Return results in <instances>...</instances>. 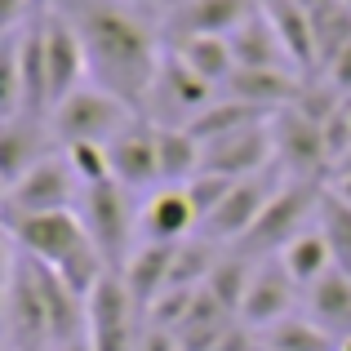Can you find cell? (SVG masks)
<instances>
[{
    "label": "cell",
    "mask_w": 351,
    "mask_h": 351,
    "mask_svg": "<svg viewBox=\"0 0 351 351\" xmlns=\"http://www.w3.org/2000/svg\"><path fill=\"white\" fill-rule=\"evenodd\" d=\"M9 245L18 249L23 258L58 271L80 298L94 293V285L103 280L112 267L107 258L94 249L85 223H80V209H62V214H32V218H14L5 223Z\"/></svg>",
    "instance_id": "7a4b0ae2"
},
{
    "label": "cell",
    "mask_w": 351,
    "mask_h": 351,
    "mask_svg": "<svg viewBox=\"0 0 351 351\" xmlns=\"http://www.w3.org/2000/svg\"><path fill=\"white\" fill-rule=\"evenodd\" d=\"M316 223H320V232L329 236V245H334L338 267L351 271V200H343L334 187H325L320 209H316Z\"/></svg>",
    "instance_id": "f546056e"
},
{
    "label": "cell",
    "mask_w": 351,
    "mask_h": 351,
    "mask_svg": "<svg viewBox=\"0 0 351 351\" xmlns=\"http://www.w3.org/2000/svg\"><path fill=\"white\" fill-rule=\"evenodd\" d=\"M343 5H347V9H351V0H343Z\"/></svg>",
    "instance_id": "ab89813d"
},
{
    "label": "cell",
    "mask_w": 351,
    "mask_h": 351,
    "mask_svg": "<svg viewBox=\"0 0 351 351\" xmlns=\"http://www.w3.org/2000/svg\"><path fill=\"white\" fill-rule=\"evenodd\" d=\"M271 129H276V160H280V169L289 178L325 182V173H334L329 147H325V125L307 120L298 107H280Z\"/></svg>",
    "instance_id": "8fae6325"
},
{
    "label": "cell",
    "mask_w": 351,
    "mask_h": 351,
    "mask_svg": "<svg viewBox=\"0 0 351 351\" xmlns=\"http://www.w3.org/2000/svg\"><path fill=\"white\" fill-rule=\"evenodd\" d=\"M263 14L271 18L276 36H280L285 53H289L293 71H302L307 80H316L320 53H316V32H311V14L298 0H263Z\"/></svg>",
    "instance_id": "d6986e66"
},
{
    "label": "cell",
    "mask_w": 351,
    "mask_h": 351,
    "mask_svg": "<svg viewBox=\"0 0 351 351\" xmlns=\"http://www.w3.org/2000/svg\"><path fill=\"white\" fill-rule=\"evenodd\" d=\"M191 232H200V218H196V209H191L182 187H156L143 200V223H138V236L143 240L182 245V240H191Z\"/></svg>",
    "instance_id": "ac0fdd59"
},
{
    "label": "cell",
    "mask_w": 351,
    "mask_h": 351,
    "mask_svg": "<svg viewBox=\"0 0 351 351\" xmlns=\"http://www.w3.org/2000/svg\"><path fill=\"white\" fill-rule=\"evenodd\" d=\"M325 187H329V182L289 178L280 191H276L271 205L263 209V218L254 223V232L240 240V249H245L249 258H276L293 236H302V232L311 227V218H316V209H320Z\"/></svg>",
    "instance_id": "277c9868"
},
{
    "label": "cell",
    "mask_w": 351,
    "mask_h": 351,
    "mask_svg": "<svg viewBox=\"0 0 351 351\" xmlns=\"http://www.w3.org/2000/svg\"><path fill=\"white\" fill-rule=\"evenodd\" d=\"M58 351H94V343H89V338H80V343H71V347H58Z\"/></svg>",
    "instance_id": "d590c367"
},
{
    "label": "cell",
    "mask_w": 351,
    "mask_h": 351,
    "mask_svg": "<svg viewBox=\"0 0 351 351\" xmlns=\"http://www.w3.org/2000/svg\"><path fill=\"white\" fill-rule=\"evenodd\" d=\"M85 311H89V343H94V351H138L147 325H143V307L134 302L120 271H107L94 285V293L85 298Z\"/></svg>",
    "instance_id": "ba28073f"
},
{
    "label": "cell",
    "mask_w": 351,
    "mask_h": 351,
    "mask_svg": "<svg viewBox=\"0 0 351 351\" xmlns=\"http://www.w3.org/2000/svg\"><path fill=\"white\" fill-rule=\"evenodd\" d=\"M169 49L214 89H223L236 71V53H232V40H227V36H187V40L169 45Z\"/></svg>",
    "instance_id": "cb8c5ba5"
},
{
    "label": "cell",
    "mask_w": 351,
    "mask_h": 351,
    "mask_svg": "<svg viewBox=\"0 0 351 351\" xmlns=\"http://www.w3.org/2000/svg\"><path fill=\"white\" fill-rule=\"evenodd\" d=\"M173 258H178V245H156V240H138V249L129 254V263H125V271H120V276H125L134 302L143 307V316L152 311V302L169 289Z\"/></svg>",
    "instance_id": "ffe728a7"
},
{
    "label": "cell",
    "mask_w": 351,
    "mask_h": 351,
    "mask_svg": "<svg viewBox=\"0 0 351 351\" xmlns=\"http://www.w3.org/2000/svg\"><path fill=\"white\" fill-rule=\"evenodd\" d=\"M254 267H258V258H249L245 249H232V254L218 258L214 276H209V285H205V289L214 293V298L223 302V307L232 311V316H240V302H245V293H249Z\"/></svg>",
    "instance_id": "83f0119b"
},
{
    "label": "cell",
    "mask_w": 351,
    "mask_h": 351,
    "mask_svg": "<svg viewBox=\"0 0 351 351\" xmlns=\"http://www.w3.org/2000/svg\"><path fill=\"white\" fill-rule=\"evenodd\" d=\"M134 116L138 112L125 98L107 94V89H98V85H85V89H76L67 103H58L49 112V129H53V138H58V147L67 152V147H80V143H112Z\"/></svg>",
    "instance_id": "5b68a950"
},
{
    "label": "cell",
    "mask_w": 351,
    "mask_h": 351,
    "mask_svg": "<svg viewBox=\"0 0 351 351\" xmlns=\"http://www.w3.org/2000/svg\"><path fill=\"white\" fill-rule=\"evenodd\" d=\"M338 351H351V338H343V343H338Z\"/></svg>",
    "instance_id": "74e56055"
},
{
    "label": "cell",
    "mask_w": 351,
    "mask_h": 351,
    "mask_svg": "<svg viewBox=\"0 0 351 351\" xmlns=\"http://www.w3.org/2000/svg\"><path fill=\"white\" fill-rule=\"evenodd\" d=\"M80 178L71 169L67 152L40 160L36 169H27L18 182H9L5 196H0V218L14 223V218H32V214H62V209L80 205Z\"/></svg>",
    "instance_id": "8992f818"
},
{
    "label": "cell",
    "mask_w": 351,
    "mask_h": 351,
    "mask_svg": "<svg viewBox=\"0 0 351 351\" xmlns=\"http://www.w3.org/2000/svg\"><path fill=\"white\" fill-rule=\"evenodd\" d=\"M271 120L236 129V134L214 138V143H200L205 147V152H200V169L205 173H223V178H236V182L271 169L276 165V129H271Z\"/></svg>",
    "instance_id": "7c38bea8"
},
{
    "label": "cell",
    "mask_w": 351,
    "mask_h": 351,
    "mask_svg": "<svg viewBox=\"0 0 351 351\" xmlns=\"http://www.w3.org/2000/svg\"><path fill=\"white\" fill-rule=\"evenodd\" d=\"M232 40V53H236V67H254V71H276V67H289L293 71V62H289V53H285V45H280V36H276V27H271V18L258 9L254 18H249L240 32L227 36ZM302 76V71H298Z\"/></svg>",
    "instance_id": "7402d4cb"
},
{
    "label": "cell",
    "mask_w": 351,
    "mask_h": 351,
    "mask_svg": "<svg viewBox=\"0 0 351 351\" xmlns=\"http://www.w3.org/2000/svg\"><path fill=\"white\" fill-rule=\"evenodd\" d=\"M298 5H302V9H316V5H320V0H298Z\"/></svg>",
    "instance_id": "8d00e7d4"
},
{
    "label": "cell",
    "mask_w": 351,
    "mask_h": 351,
    "mask_svg": "<svg viewBox=\"0 0 351 351\" xmlns=\"http://www.w3.org/2000/svg\"><path fill=\"white\" fill-rule=\"evenodd\" d=\"M232 187H236V178H223V173H205V169H200L196 178L182 187V191H187V200H191V209H196V218H200V227H205L209 218L218 214V205L232 196Z\"/></svg>",
    "instance_id": "4dcf8cb0"
},
{
    "label": "cell",
    "mask_w": 351,
    "mask_h": 351,
    "mask_svg": "<svg viewBox=\"0 0 351 351\" xmlns=\"http://www.w3.org/2000/svg\"><path fill=\"white\" fill-rule=\"evenodd\" d=\"M58 138L49 129V116H14L0 125V165H5V187L18 182L27 169L58 156Z\"/></svg>",
    "instance_id": "e0dca14e"
},
{
    "label": "cell",
    "mask_w": 351,
    "mask_h": 351,
    "mask_svg": "<svg viewBox=\"0 0 351 351\" xmlns=\"http://www.w3.org/2000/svg\"><path fill=\"white\" fill-rule=\"evenodd\" d=\"M49 9H58L85 45L89 85L143 112L152 80L165 62V45L152 18L129 0H53Z\"/></svg>",
    "instance_id": "6da1fadb"
},
{
    "label": "cell",
    "mask_w": 351,
    "mask_h": 351,
    "mask_svg": "<svg viewBox=\"0 0 351 351\" xmlns=\"http://www.w3.org/2000/svg\"><path fill=\"white\" fill-rule=\"evenodd\" d=\"M311 14V32H316V53H320V71L338 58V53L351 45V9L343 0H320Z\"/></svg>",
    "instance_id": "4316f807"
},
{
    "label": "cell",
    "mask_w": 351,
    "mask_h": 351,
    "mask_svg": "<svg viewBox=\"0 0 351 351\" xmlns=\"http://www.w3.org/2000/svg\"><path fill=\"white\" fill-rule=\"evenodd\" d=\"M138 351H182V347H178V338H173V334H165V329H152V325H147Z\"/></svg>",
    "instance_id": "836d02e7"
},
{
    "label": "cell",
    "mask_w": 351,
    "mask_h": 351,
    "mask_svg": "<svg viewBox=\"0 0 351 351\" xmlns=\"http://www.w3.org/2000/svg\"><path fill=\"white\" fill-rule=\"evenodd\" d=\"M209 103H214V85H205L178 53L165 49V62H160V71H156V80H152V94H147V103H143V116L152 120V125H165V129H187Z\"/></svg>",
    "instance_id": "9c48e42d"
},
{
    "label": "cell",
    "mask_w": 351,
    "mask_h": 351,
    "mask_svg": "<svg viewBox=\"0 0 351 351\" xmlns=\"http://www.w3.org/2000/svg\"><path fill=\"white\" fill-rule=\"evenodd\" d=\"M347 116H351V98H347Z\"/></svg>",
    "instance_id": "f35d334b"
},
{
    "label": "cell",
    "mask_w": 351,
    "mask_h": 351,
    "mask_svg": "<svg viewBox=\"0 0 351 351\" xmlns=\"http://www.w3.org/2000/svg\"><path fill=\"white\" fill-rule=\"evenodd\" d=\"M138 191H129L125 182L107 178V182H94V187L80 191V223H85L94 249L107 258L112 271H125L129 254H134V232L143 223V209H138Z\"/></svg>",
    "instance_id": "3957f363"
},
{
    "label": "cell",
    "mask_w": 351,
    "mask_h": 351,
    "mask_svg": "<svg viewBox=\"0 0 351 351\" xmlns=\"http://www.w3.org/2000/svg\"><path fill=\"white\" fill-rule=\"evenodd\" d=\"M205 147L191 138V129H165L156 125V156H160V187H187L200 173Z\"/></svg>",
    "instance_id": "484cf974"
},
{
    "label": "cell",
    "mask_w": 351,
    "mask_h": 351,
    "mask_svg": "<svg viewBox=\"0 0 351 351\" xmlns=\"http://www.w3.org/2000/svg\"><path fill=\"white\" fill-rule=\"evenodd\" d=\"M307 293H311V316L320 320V329L334 334L338 343L351 338V271L347 267H334V271Z\"/></svg>",
    "instance_id": "d4e9b609"
},
{
    "label": "cell",
    "mask_w": 351,
    "mask_h": 351,
    "mask_svg": "<svg viewBox=\"0 0 351 351\" xmlns=\"http://www.w3.org/2000/svg\"><path fill=\"white\" fill-rule=\"evenodd\" d=\"M263 9V0H178L165 18L169 45L187 36H232Z\"/></svg>",
    "instance_id": "2e32d148"
},
{
    "label": "cell",
    "mask_w": 351,
    "mask_h": 351,
    "mask_svg": "<svg viewBox=\"0 0 351 351\" xmlns=\"http://www.w3.org/2000/svg\"><path fill=\"white\" fill-rule=\"evenodd\" d=\"M5 338L9 351H53L49 334V316H45L40 289H36V271L32 258H23L9 245V263H5Z\"/></svg>",
    "instance_id": "52a82bcc"
},
{
    "label": "cell",
    "mask_w": 351,
    "mask_h": 351,
    "mask_svg": "<svg viewBox=\"0 0 351 351\" xmlns=\"http://www.w3.org/2000/svg\"><path fill=\"white\" fill-rule=\"evenodd\" d=\"M112 178L125 182L129 191H152L160 187V156H156V125L138 112L125 129L107 143Z\"/></svg>",
    "instance_id": "5bb4252c"
},
{
    "label": "cell",
    "mask_w": 351,
    "mask_h": 351,
    "mask_svg": "<svg viewBox=\"0 0 351 351\" xmlns=\"http://www.w3.org/2000/svg\"><path fill=\"white\" fill-rule=\"evenodd\" d=\"M276 112H267V107H258V103H245V98H214V103L205 107L196 120H191V138L196 143H214V138H227V134H236V129H249V125H263V120H271Z\"/></svg>",
    "instance_id": "603a6c76"
},
{
    "label": "cell",
    "mask_w": 351,
    "mask_h": 351,
    "mask_svg": "<svg viewBox=\"0 0 351 351\" xmlns=\"http://www.w3.org/2000/svg\"><path fill=\"white\" fill-rule=\"evenodd\" d=\"M285 182H289V173L280 169V160H276L271 169L254 173V178H240L232 187V196L218 205V214L200 227V236L214 240V245H240V240L254 232V223L263 218V209L276 200V191H280Z\"/></svg>",
    "instance_id": "30bf717a"
},
{
    "label": "cell",
    "mask_w": 351,
    "mask_h": 351,
    "mask_svg": "<svg viewBox=\"0 0 351 351\" xmlns=\"http://www.w3.org/2000/svg\"><path fill=\"white\" fill-rule=\"evenodd\" d=\"M40 32H45V76H49V112L58 103H67L76 89L89 85V62H85V45L71 32V23L58 9L40 14Z\"/></svg>",
    "instance_id": "4fadbf2b"
},
{
    "label": "cell",
    "mask_w": 351,
    "mask_h": 351,
    "mask_svg": "<svg viewBox=\"0 0 351 351\" xmlns=\"http://www.w3.org/2000/svg\"><path fill=\"white\" fill-rule=\"evenodd\" d=\"M325 80H329V85H334L343 98H351V45L325 67Z\"/></svg>",
    "instance_id": "d6a6232c"
},
{
    "label": "cell",
    "mask_w": 351,
    "mask_h": 351,
    "mask_svg": "<svg viewBox=\"0 0 351 351\" xmlns=\"http://www.w3.org/2000/svg\"><path fill=\"white\" fill-rule=\"evenodd\" d=\"M276 258L285 263V271L293 276V285H298V289H316V285L338 267L334 245H329V236L320 232V223H311L302 236H293Z\"/></svg>",
    "instance_id": "44dd1931"
},
{
    "label": "cell",
    "mask_w": 351,
    "mask_h": 351,
    "mask_svg": "<svg viewBox=\"0 0 351 351\" xmlns=\"http://www.w3.org/2000/svg\"><path fill=\"white\" fill-rule=\"evenodd\" d=\"M293 293H298V285H293V276L285 271L280 258H258L254 280H249V293H245V302H240L236 320L245 329H263V334H267L271 325L289 320Z\"/></svg>",
    "instance_id": "9a60e30c"
},
{
    "label": "cell",
    "mask_w": 351,
    "mask_h": 351,
    "mask_svg": "<svg viewBox=\"0 0 351 351\" xmlns=\"http://www.w3.org/2000/svg\"><path fill=\"white\" fill-rule=\"evenodd\" d=\"M263 347H271V351H338V338L325 334L316 320L289 316V320H280V325L267 329Z\"/></svg>",
    "instance_id": "f1b7e54d"
},
{
    "label": "cell",
    "mask_w": 351,
    "mask_h": 351,
    "mask_svg": "<svg viewBox=\"0 0 351 351\" xmlns=\"http://www.w3.org/2000/svg\"><path fill=\"white\" fill-rule=\"evenodd\" d=\"M329 187H334L343 200H351V178H329Z\"/></svg>",
    "instance_id": "e575fe53"
},
{
    "label": "cell",
    "mask_w": 351,
    "mask_h": 351,
    "mask_svg": "<svg viewBox=\"0 0 351 351\" xmlns=\"http://www.w3.org/2000/svg\"><path fill=\"white\" fill-rule=\"evenodd\" d=\"M67 160H71V169H76L80 187H94V182H107V178H112L107 143H80V147H67Z\"/></svg>",
    "instance_id": "1f68e13d"
}]
</instances>
